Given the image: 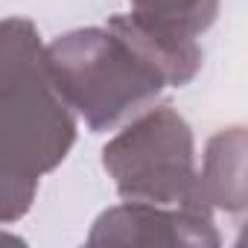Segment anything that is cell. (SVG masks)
<instances>
[{"label":"cell","mask_w":248,"mask_h":248,"mask_svg":"<svg viewBox=\"0 0 248 248\" xmlns=\"http://www.w3.org/2000/svg\"><path fill=\"white\" fill-rule=\"evenodd\" d=\"M79 123L47 64L30 18H0V170L41 181L62 167Z\"/></svg>","instance_id":"obj_1"},{"label":"cell","mask_w":248,"mask_h":248,"mask_svg":"<svg viewBox=\"0 0 248 248\" xmlns=\"http://www.w3.org/2000/svg\"><path fill=\"white\" fill-rule=\"evenodd\" d=\"M44 50L56 88L93 135L129 123L167 88L164 76L111 27L70 30Z\"/></svg>","instance_id":"obj_2"},{"label":"cell","mask_w":248,"mask_h":248,"mask_svg":"<svg viewBox=\"0 0 248 248\" xmlns=\"http://www.w3.org/2000/svg\"><path fill=\"white\" fill-rule=\"evenodd\" d=\"M102 170L126 202L213 213L199 181L193 129L172 105H149L132 117L102 146Z\"/></svg>","instance_id":"obj_3"},{"label":"cell","mask_w":248,"mask_h":248,"mask_svg":"<svg viewBox=\"0 0 248 248\" xmlns=\"http://www.w3.org/2000/svg\"><path fill=\"white\" fill-rule=\"evenodd\" d=\"M88 245H184V248H219L210 210L167 207L146 202H126L96 216L88 233Z\"/></svg>","instance_id":"obj_4"},{"label":"cell","mask_w":248,"mask_h":248,"mask_svg":"<svg viewBox=\"0 0 248 248\" xmlns=\"http://www.w3.org/2000/svg\"><path fill=\"white\" fill-rule=\"evenodd\" d=\"M117 35L126 38L167 82V88H184L190 85L199 70H202V62H204V53L199 47L196 38L190 35H181L175 30H167V27H158L135 12H126V15H114L108 18V24Z\"/></svg>","instance_id":"obj_5"},{"label":"cell","mask_w":248,"mask_h":248,"mask_svg":"<svg viewBox=\"0 0 248 248\" xmlns=\"http://www.w3.org/2000/svg\"><path fill=\"white\" fill-rule=\"evenodd\" d=\"M245 129L231 126L216 132L202 158L199 181L204 202L213 210H225L231 216H242L248 204V190H245Z\"/></svg>","instance_id":"obj_6"},{"label":"cell","mask_w":248,"mask_h":248,"mask_svg":"<svg viewBox=\"0 0 248 248\" xmlns=\"http://www.w3.org/2000/svg\"><path fill=\"white\" fill-rule=\"evenodd\" d=\"M35 193H38V181L0 170V225L24 219L35 202Z\"/></svg>","instance_id":"obj_7"},{"label":"cell","mask_w":248,"mask_h":248,"mask_svg":"<svg viewBox=\"0 0 248 248\" xmlns=\"http://www.w3.org/2000/svg\"><path fill=\"white\" fill-rule=\"evenodd\" d=\"M0 242H9V245H12V242H21V239H18L15 233H3V231H0Z\"/></svg>","instance_id":"obj_8"}]
</instances>
